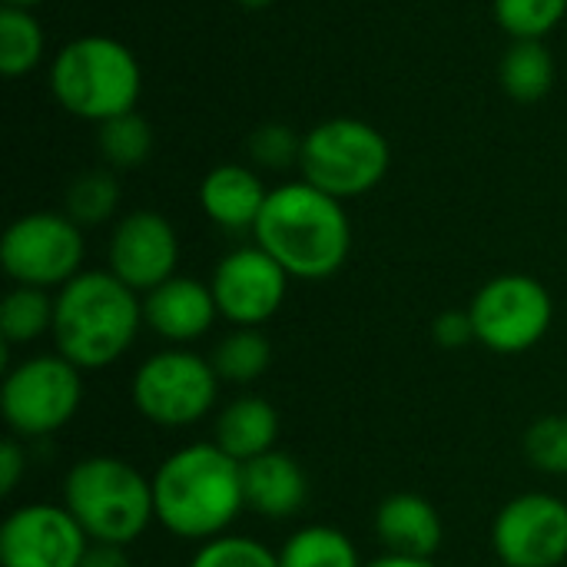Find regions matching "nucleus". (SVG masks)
<instances>
[{"mask_svg": "<svg viewBox=\"0 0 567 567\" xmlns=\"http://www.w3.org/2000/svg\"><path fill=\"white\" fill-rule=\"evenodd\" d=\"M252 236L256 246L289 272V279L302 282L336 276L352 249V223L342 199L306 179L269 189Z\"/></svg>", "mask_w": 567, "mask_h": 567, "instance_id": "nucleus-1", "label": "nucleus"}, {"mask_svg": "<svg viewBox=\"0 0 567 567\" xmlns=\"http://www.w3.org/2000/svg\"><path fill=\"white\" fill-rule=\"evenodd\" d=\"M156 522L183 542H213L246 508L243 465L216 442L176 449L153 472Z\"/></svg>", "mask_w": 567, "mask_h": 567, "instance_id": "nucleus-2", "label": "nucleus"}, {"mask_svg": "<svg viewBox=\"0 0 567 567\" xmlns=\"http://www.w3.org/2000/svg\"><path fill=\"white\" fill-rule=\"evenodd\" d=\"M143 326V299L110 269H90L56 289L53 346L80 372L120 362Z\"/></svg>", "mask_w": 567, "mask_h": 567, "instance_id": "nucleus-3", "label": "nucleus"}, {"mask_svg": "<svg viewBox=\"0 0 567 567\" xmlns=\"http://www.w3.org/2000/svg\"><path fill=\"white\" fill-rule=\"evenodd\" d=\"M63 508L90 542L130 548L156 522L153 478L116 455H90L63 478Z\"/></svg>", "mask_w": 567, "mask_h": 567, "instance_id": "nucleus-4", "label": "nucleus"}, {"mask_svg": "<svg viewBox=\"0 0 567 567\" xmlns=\"http://www.w3.org/2000/svg\"><path fill=\"white\" fill-rule=\"evenodd\" d=\"M50 90L66 113L90 123H106L136 110L143 70L126 43L103 33H86L63 43L53 56Z\"/></svg>", "mask_w": 567, "mask_h": 567, "instance_id": "nucleus-5", "label": "nucleus"}, {"mask_svg": "<svg viewBox=\"0 0 567 567\" xmlns=\"http://www.w3.org/2000/svg\"><path fill=\"white\" fill-rule=\"evenodd\" d=\"M392 163L389 140L365 120L336 116L302 136V179L336 199H355L375 189Z\"/></svg>", "mask_w": 567, "mask_h": 567, "instance_id": "nucleus-6", "label": "nucleus"}, {"mask_svg": "<svg viewBox=\"0 0 567 567\" xmlns=\"http://www.w3.org/2000/svg\"><path fill=\"white\" fill-rule=\"evenodd\" d=\"M130 395L146 422L159 429H186L213 412L219 375L206 355L176 346L140 362Z\"/></svg>", "mask_w": 567, "mask_h": 567, "instance_id": "nucleus-7", "label": "nucleus"}, {"mask_svg": "<svg viewBox=\"0 0 567 567\" xmlns=\"http://www.w3.org/2000/svg\"><path fill=\"white\" fill-rule=\"evenodd\" d=\"M83 402V372L63 355H30L7 369L0 412L13 439H47L60 432Z\"/></svg>", "mask_w": 567, "mask_h": 567, "instance_id": "nucleus-8", "label": "nucleus"}, {"mask_svg": "<svg viewBox=\"0 0 567 567\" xmlns=\"http://www.w3.org/2000/svg\"><path fill=\"white\" fill-rule=\"evenodd\" d=\"M468 316L475 322V342L498 355H518L548 336L555 302L535 276L505 272L475 292Z\"/></svg>", "mask_w": 567, "mask_h": 567, "instance_id": "nucleus-9", "label": "nucleus"}, {"mask_svg": "<svg viewBox=\"0 0 567 567\" xmlns=\"http://www.w3.org/2000/svg\"><path fill=\"white\" fill-rule=\"evenodd\" d=\"M83 256V226L66 213H27L7 226L0 243L3 272L17 286L37 289H63L80 276Z\"/></svg>", "mask_w": 567, "mask_h": 567, "instance_id": "nucleus-10", "label": "nucleus"}, {"mask_svg": "<svg viewBox=\"0 0 567 567\" xmlns=\"http://www.w3.org/2000/svg\"><path fill=\"white\" fill-rule=\"evenodd\" d=\"M492 548L505 567H558L567 561V502L528 492L512 498L492 525Z\"/></svg>", "mask_w": 567, "mask_h": 567, "instance_id": "nucleus-11", "label": "nucleus"}, {"mask_svg": "<svg viewBox=\"0 0 567 567\" xmlns=\"http://www.w3.org/2000/svg\"><path fill=\"white\" fill-rule=\"evenodd\" d=\"M209 286L226 322H233L236 329H259L282 309L289 272L266 249L243 246L219 259Z\"/></svg>", "mask_w": 567, "mask_h": 567, "instance_id": "nucleus-12", "label": "nucleus"}, {"mask_svg": "<svg viewBox=\"0 0 567 567\" xmlns=\"http://www.w3.org/2000/svg\"><path fill=\"white\" fill-rule=\"evenodd\" d=\"M90 538L63 505H20L0 525V567H80Z\"/></svg>", "mask_w": 567, "mask_h": 567, "instance_id": "nucleus-13", "label": "nucleus"}, {"mask_svg": "<svg viewBox=\"0 0 567 567\" xmlns=\"http://www.w3.org/2000/svg\"><path fill=\"white\" fill-rule=\"evenodd\" d=\"M110 272L126 282L133 292H153L166 279L176 276L179 239L166 216L153 209L126 213L110 236Z\"/></svg>", "mask_w": 567, "mask_h": 567, "instance_id": "nucleus-14", "label": "nucleus"}, {"mask_svg": "<svg viewBox=\"0 0 567 567\" xmlns=\"http://www.w3.org/2000/svg\"><path fill=\"white\" fill-rule=\"evenodd\" d=\"M216 319L219 309L213 299V286L189 276H173L143 296V326H150L173 346L203 339Z\"/></svg>", "mask_w": 567, "mask_h": 567, "instance_id": "nucleus-15", "label": "nucleus"}, {"mask_svg": "<svg viewBox=\"0 0 567 567\" xmlns=\"http://www.w3.org/2000/svg\"><path fill=\"white\" fill-rule=\"evenodd\" d=\"M375 535L385 548V555H402V558H435L442 548L445 528L442 515L435 512L432 502L412 492L389 495L379 512H375Z\"/></svg>", "mask_w": 567, "mask_h": 567, "instance_id": "nucleus-16", "label": "nucleus"}, {"mask_svg": "<svg viewBox=\"0 0 567 567\" xmlns=\"http://www.w3.org/2000/svg\"><path fill=\"white\" fill-rule=\"evenodd\" d=\"M243 495L249 512L269 522H282L306 505L309 482L292 455L272 449L243 465Z\"/></svg>", "mask_w": 567, "mask_h": 567, "instance_id": "nucleus-17", "label": "nucleus"}, {"mask_svg": "<svg viewBox=\"0 0 567 567\" xmlns=\"http://www.w3.org/2000/svg\"><path fill=\"white\" fill-rule=\"evenodd\" d=\"M266 199H269V189L259 179V173L249 166H239V163H223V166L209 169L199 183L203 213L229 233L256 229V219H259Z\"/></svg>", "mask_w": 567, "mask_h": 567, "instance_id": "nucleus-18", "label": "nucleus"}, {"mask_svg": "<svg viewBox=\"0 0 567 567\" xmlns=\"http://www.w3.org/2000/svg\"><path fill=\"white\" fill-rule=\"evenodd\" d=\"M213 442L229 455L236 458L239 465L266 455L276 449V439H279V412L272 409L269 399L262 395H239L233 399L219 415H216V425H213Z\"/></svg>", "mask_w": 567, "mask_h": 567, "instance_id": "nucleus-19", "label": "nucleus"}, {"mask_svg": "<svg viewBox=\"0 0 567 567\" xmlns=\"http://www.w3.org/2000/svg\"><path fill=\"white\" fill-rule=\"evenodd\" d=\"M498 76L515 103H538L555 86V56L542 40H515L502 56Z\"/></svg>", "mask_w": 567, "mask_h": 567, "instance_id": "nucleus-20", "label": "nucleus"}, {"mask_svg": "<svg viewBox=\"0 0 567 567\" xmlns=\"http://www.w3.org/2000/svg\"><path fill=\"white\" fill-rule=\"evenodd\" d=\"M279 567H362V558L346 532L332 525H306L286 538Z\"/></svg>", "mask_w": 567, "mask_h": 567, "instance_id": "nucleus-21", "label": "nucleus"}, {"mask_svg": "<svg viewBox=\"0 0 567 567\" xmlns=\"http://www.w3.org/2000/svg\"><path fill=\"white\" fill-rule=\"evenodd\" d=\"M56 296L37 286H13L0 302V336L3 346H27L53 332Z\"/></svg>", "mask_w": 567, "mask_h": 567, "instance_id": "nucleus-22", "label": "nucleus"}, {"mask_svg": "<svg viewBox=\"0 0 567 567\" xmlns=\"http://www.w3.org/2000/svg\"><path fill=\"white\" fill-rule=\"evenodd\" d=\"M209 362H213L219 382L249 385L259 375H266V369L272 362V342L259 329H233L216 342Z\"/></svg>", "mask_w": 567, "mask_h": 567, "instance_id": "nucleus-23", "label": "nucleus"}, {"mask_svg": "<svg viewBox=\"0 0 567 567\" xmlns=\"http://www.w3.org/2000/svg\"><path fill=\"white\" fill-rule=\"evenodd\" d=\"M43 56V30L27 7L3 3L0 10V70L17 80L30 73Z\"/></svg>", "mask_w": 567, "mask_h": 567, "instance_id": "nucleus-24", "label": "nucleus"}, {"mask_svg": "<svg viewBox=\"0 0 567 567\" xmlns=\"http://www.w3.org/2000/svg\"><path fill=\"white\" fill-rule=\"evenodd\" d=\"M96 146L110 166H120V169L143 166L153 153V126L136 110L113 116V120L100 123Z\"/></svg>", "mask_w": 567, "mask_h": 567, "instance_id": "nucleus-25", "label": "nucleus"}, {"mask_svg": "<svg viewBox=\"0 0 567 567\" xmlns=\"http://www.w3.org/2000/svg\"><path fill=\"white\" fill-rule=\"evenodd\" d=\"M120 203V186L113 173L106 169H90L76 176L66 189V216L76 226H100L116 213Z\"/></svg>", "mask_w": 567, "mask_h": 567, "instance_id": "nucleus-26", "label": "nucleus"}, {"mask_svg": "<svg viewBox=\"0 0 567 567\" xmlns=\"http://www.w3.org/2000/svg\"><path fill=\"white\" fill-rule=\"evenodd\" d=\"M567 13V0H495V20L515 40H542Z\"/></svg>", "mask_w": 567, "mask_h": 567, "instance_id": "nucleus-27", "label": "nucleus"}, {"mask_svg": "<svg viewBox=\"0 0 567 567\" xmlns=\"http://www.w3.org/2000/svg\"><path fill=\"white\" fill-rule=\"evenodd\" d=\"M189 567H279V555L246 535H219L203 542Z\"/></svg>", "mask_w": 567, "mask_h": 567, "instance_id": "nucleus-28", "label": "nucleus"}, {"mask_svg": "<svg viewBox=\"0 0 567 567\" xmlns=\"http://www.w3.org/2000/svg\"><path fill=\"white\" fill-rule=\"evenodd\" d=\"M525 458L545 475H567V415H545L528 425Z\"/></svg>", "mask_w": 567, "mask_h": 567, "instance_id": "nucleus-29", "label": "nucleus"}, {"mask_svg": "<svg viewBox=\"0 0 567 567\" xmlns=\"http://www.w3.org/2000/svg\"><path fill=\"white\" fill-rule=\"evenodd\" d=\"M249 153L266 169H289L302 156V140H296V133L282 123H266V126L252 130Z\"/></svg>", "mask_w": 567, "mask_h": 567, "instance_id": "nucleus-30", "label": "nucleus"}, {"mask_svg": "<svg viewBox=\"0 0 567 567\" xmlns=\"http://www.w3.org/2000/svg\"><path fill=\"white\" fill-rule=\"evenodd\" d=\"M432 339H435L442 349H465L468 342H475V322H472L468 309H465V312H458V309L442 312V316L432 322Z\"/></svg>", "mask_w": 567, "mask_h": 567, "instance_id": "nucleus-31", "label": "nucleus"}, {"mask_svg": "<svg viewBox=\"0 0 567 567\" xmlns=\"http://www.w3.org/2000/svg\"><path fill=\"white\" fill-rule=\"evenodd\" d=\"M27 472V452L20 449L17 439H7L3 449H0V492L3 495H13L20 478Z\"/></svg>", "mask_w": 567, "mask_h": 567, "instance_id": "nucleus-32", "label": "nucleus"}, {"mask_svg": "<svg viewBox=\"0 0 567 567\" xmlns=\"http://www.w3.org/2000/svg\"><path fill=\"white\" fill-rule=\"evenodd\" d=\"M80 567H130V558H126V548H123V545H100V542H90V548H86Z\"/></svg>", "mask_w": 567, "mask_h": 567, "instance_id": "nucleus-33", "label": "nucleus"}, {"mask_svg": "<svg viewBox=\"0 0 567 567\" xmlns=\"http://www.w3.org/2000/svg\"><path fill=\"white\" fill-rule=\"evenodd\" d=\"M362 567H439L432 558H402V555H382Z\"/></svg>", "mask_w": 567, "mask_h": 567, "instance_id": "nucleus-34", "label": "nucleus"}, {"mask_svg": "<svg viewBox=\"0 0 567 567\" xmlns=\"http://www.w3.org/2000/svg\"><path fill=\"white\" fill-rule=\"evenodd\" d=\"M239 7H249V10H262V7H272L276 0H236Z\"/></svg>", "mask_w": 567, "mask_h": 567, "instance_id": "nucleus-35", "label": "nucleus"}, {"mask_svg": "<svg viewBox=\"0 0 567 567\" xmlns=\"http://www.w3.org/2000/svg\"><path fill=\"white\" fill-rule=\"evenodd\" d=\"M3 3H10V7H37V3H43V0H3Z\"/></svg>", "mask_w": 567, "mask_h": 567, "instance_id": "nucleus-36", "label": "nucleus"}]
</instances>
